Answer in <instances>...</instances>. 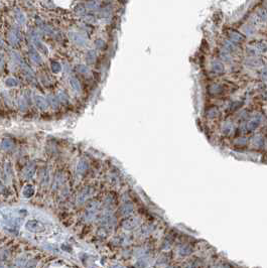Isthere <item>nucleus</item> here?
<instances>
[{
	"label": "nucleus",
	"mask_w": 267,
	"mask_h": 268,
	"mask_svg": "<svg viewBox=\"0 0 267 268\" xmlns=\"http://www.w3.org/2000/svg\"><path fill=\"white\" fill-rule=\"evenodd\" d=\"M25 229L28 230L29 232L39 233V232H43L44 230V225L37 220H29L26 222Z\"/></svg>",
	"instance_id": "nucleus-1"
},
{
	"label": "nucleus",
	"mask_w": 267,
	"mask_h": 268,
	"mask_svg": "<svg viewBox=\"0 0 267 268\" xmlns=\"http://www.w3.org/2000/svg\"><path fill=\"white\" fill-rule=\"evenodd\" d=\"M68 36H69V38L71 40V41H73L75 44L79 45V47H84L87 43L86 38L84 37L82 34H80L79 32L72 31V32H69Z\"/></svg>",
	"instance_id": "nucleus-2"
},
{
	"label": "nucleus",
	"mask_w": 267,
	"mask_h": 268,
	"mask_svg": "<svg viewBox=\"0 0 267 268\" xmlns=\"http://www.w3.org/2000/svg\"><path fill=\"white\" fill-rule=\"evenodd\" d=\"M33 102H34V104L36 105L37 108H40L41 110L48 109V102L47 101V99L40 95H34Z\"/></svg>",
	"instance_id": "nucleus-3"
},
{
	"label": "nucleus",
	"mask_w": 267,
	"mask_h": 268,
	"mask_svg": "<svg viewBox=\"0 0 267 268\" xmlns=\"http://www.w3.org/2000/svg\"><path fill=\"white\" fill-rule=\"evenodd\" d=\"M32 43H33L34 47L36 48V51H40V52H41V53H43V55H44V56H48V47H47V45H45L40 40H39L37 37H33V38H32Z\"/></svg>",
	"instance_id": "nucleus-4"
},
{
	"label": "nucleus",
	"mask_w": 267,
	"mask_h": 268,
	"mask_svg": "<svg viewBox=\"0 0 267 268\" xmlns=\"http://www.w3.org/2000/svg\"><path fill=\"white\" fill-rule=\"evenodd\" d=\"M29 57L33 63H35L36 65H41L43 64V57H41L40 53L36 51L35 48H30L29 49Z\"/></svg>",
	"instance_id": "nucleus-5"
},
{
	"label": "nucleus",
	"mask_w": 267,
	"mask_h": 268,
	"mask_svg": "<svg viewBox=\"0 0 267 268\" xmlns=\"http://www.w3.org/2000/svg\"><path fill=\"white\" fill-rule=\"evenodd\" d=\"M35 174V165L34 163H28L23 170V175L25 178H31Z\"/></svg>",
	"instance_id": "nucleus-6"
},
{
	"label": "nucleus",
	"mask_w": 267,
	"mask_h": 268,
	"mask_svg": "<svg viewBox=\"0 0 267 268\" xmlns=\"http://www.w3.org/2000/svg\"><path fill=\"white\" fill-rule=\"evenodd\" d=\"M13 146H14V141L10 138H4L0 142V148L3 149V150H9V149L13 148Z\"/></svg>",
	"instance_id": "nucleus-7"
},
{
	"label": "nucleus",
	"mask_w": 267,
	"mask_h": 268,
	"mask_svg": "<svg viewBox=\"0 0 267 268\" xmlns=\"http://www.w3.org/2000/svg\"><path fill=\"white\" fill-rule=\"evenodd\" d=\"M90 189L89 187H86V189H84L81 193L79 194V197H78V202L80 203V204H82V203H84L88 198L90 197Z\"/></svg>",
	"instance_id": "nucleus-8"
},
{
	"label": "nucleus",
	"mask_w": 267,
	"mask_h": 268,
	"mask_svg": "<svg viewBox=\"0 0 267 268\" xmlns=\"http://www.w3.org/2000/svg\"><path fill=\"white\" fill-rule=\"evenodd\" d=\"M33 194H34V187L31 185L25 186L23 187V190H22V196H23L24 198H26V199L32 197Z\"/></svg>",
	"instance_id": "nucleus-9"
},
{
	"label": "nucleus",
	"mask_w": 267,
	"mask_h": 268,
	"mask_svg": "<svg viewBox=\"0 0 267 268\" xmlns=\"http://www.w3.org/2000/svg\"><path fill=\"white\" fill-rule=\"evenodd\" d=\"M88 162L86 161V160H84V159H82V160H80L79 161V163H78V165H77V171H78V174H84V172H85L87 170H88Z\"/></svg>",
	"instance_id": "nucleus-10"
},
{
	"label": "nucleus",
	"mask_w": 267,
	"mask_h": 268,
	"mask_svg": "<svg viewBox=\"0 0 267 268\" xmlns=\"http://www.w3.org/2000/svg\"><path fill=\"white\" fill-rule=\"evenodd\" d=\"M86 61L88 64H94L96 61V52L94 49H90L86 53Z\"/></svg>",
	"instance_id": "nucleus-11"
},
{
	"label": "nucleus",
	"mask_w": 267,
	"mask_h": 268,
	"mask_svg": "<svg viewBox=\"0 0 267 268\" xmlns=\"http://www.w3.org/2000/svg\"><path fill=\"white\" fill-rule=\"evenodd\" d=\"M69 82H70V85L72 87V89H73L75 92H80V91H81V85H80L79 81L76 78H70Z\"/></svg>",
	"instance_id": "nucleus-12"
},
{
	"label": "nucleus",
	"mask_w": 267,
	"mask_h": 268,
	"mask_svg": "<svg viewBox=\"0 0 267 268\" xmlns=\"http://www.w3.org/2000/svg\"><path fill=\"white\" fill-rule=\"evenodd\" d=\"M14 16H15V19H16V21L19 24H24L25 23V15L23 14V12H21L20 10L15 11Z\"/></svg>",
	"instance_id": "nucleus-13"
},
{
	"label": "nucleus",
	"mask_w": 267,
	"mask_h": 268,
	"mask_svg": "<svg viewBox=\"0 0 267 268\" xmlns=\"http://www.w3.org/2000/svg\"><path fill=\"white\" fill-rule=\"evenodd\" d=\"M7 38H8L9 43H11L12 44H15L18 43V36L17 33L15 32V30H11L9 31L8 36H7Z\"/></svg>",
	"instance_id": "nucleus-14"
},
{
	"label": "nucleus",
	"mask_w": 267,
	"mask_h": 268,
	"mask_svg": "<svg viewBox=\"0 0 267 268\" xmlns=\"http://www.w3.org/2000/svg\"><path fill=\"white\" fill-rule=\"evenodd\" d=\"M5 85L8 88L16 87L18 85V81H17V79H15V78H7L5 80Z\"/></svg>",
	"instance_id": "nucleus-15"
},
{
	"label": "nucleus",
	"mask_w": 267,
	"mask_h": 268,
	"mask_svg": "<svg viewBox=\"0 0 267 268\" xmlns=\"http://www.w3.org/2000/svg\"><path fill=\"white\" fill-rule=\"evenodd\" d=\"M76 70H77V72L81 73V74H88V73L90 72V69L88 68L86 65H78V66L76 67Z\"/></svg>",
	"instance_id": "nucleus-16"
},
{
	"label": "nucleus",
	"mask_w": 267,
	"mask_h": 268,
	"mask_svg": "<svg viewBox=\"0 0 267 268\" xmlns=\"http://www.w3.org/2000/svg\"><path fill=\"white\" fill-rule=\"evenodd\" d=\"M51 69H52V71L53 73L58 74V73H60V71H62V66H60V64L58 63V62H52V65H51Z\"/></svg>",
	"instance_id": "nucleus-17"
},
{
	"label": "nucleus",
	"mask_w": 267,
	"mask_h": 268,
	"mask_svg": "<svg viewBox=\"0 0 267 268\" xmlns=\"http://www.w3.org/2000/svg\"><path fill=\"white\" fill-rule=\"evenodd\" d=\"M213 68H214V71H215V72H217V73H220V72H222V71L224 70V67H223V65L221 64V63H218V62L214 63V65H213Z\"/></svg>",
	"instance_id": "nucleus-18"
},
{
	"label": "nucleus",
	"mask_w": 267,
	"mask_h": 268,
	"mask_svg": "<svg viewBox=\"0 0 267 268\" xmlns=\"http://www.w3.org/2000/svg\"><path fill=\"white\" fill-rule=\"evenodd\" d=\"M259 123H260V121H259L258 119H255V120H252L249 122V124H248V127H249V129H255L257 127V126L259 125Z\"/></svg>",
	"instance_id": "nucleus-19"
},
{
	"label": "nucleus",
	"mask_w": 267,
	"mask_h": 268,
	"mask_svg": "<svg viewBox=\"0 0 267 268\" xmlns=\"http://www.w3.org/2000/svg\"><path fill=\"white\" fill-rule=\"evenodd\" d=\"M58 99H59L60 102H64V103H67V102H68V96L65 94V93H63V92H60V93H59Z\"/></svg>",
	"instance_id": "nucleus-20"
},
{
	"label": "nucleus",
	"mask_w": 267,
	"mask_h": 268,
	"mask_svg": "<svg viewBox=\"0 0 267 268\" xmlns=\"http://www.w3.org/2000/svg\"><path fill=\"white\" fill-rule=\"evenodd\" d=\"M48 104H52L53 108H56V107H58V100L56 99V97H52V96H51V97L48 98Z\"/></svg>",
	"instance_id": "nucleus-21"
},
{
	"label": "nucleus",
	"mask_w": 267,
	"mask_h": 268,
	"mask_svg": "<svg viewBox=\"0 0 267 268\" xmlns=\"http://www.w3.org/2000/svg\"><path fill=\"white\" fill-rule=\"evenodd\" d=\"M95 45L99 48H103L105 47V43H104V40H97L95 41Z\"/></svg>",
	"instance_id": "nucleus-22"
},
{
	"label": "nucleus",
	"mask_w": 267,
	"mask_h": 268,
	"mask_svg": "<svg viewBox=\"0 0 267 268\" xmlns=\"http://www.w3.org/2000/svg\"><path fill=\"white\" fill-rule=\"evenodd\" d=\"M3 65V57H2V56L0 55V67H1Z\"/></svg>",
	"instance_id": "nucleus-23"
},
{
	"label": "nucleus",
	"mask_w": 267,
	"mask_h": 268,
	"mask_svg": "<svg viewBox=\"0 0 267 268\" xmlns=\"http://www.w3.org/2000/svg\"><path fill=\"white\" fill-rule=\"evenodd\" d=\"M0 45H3V40H1V37H0Z\"/></svg>",
	"instance_id": "nucleus-24"
}]
</instances>
